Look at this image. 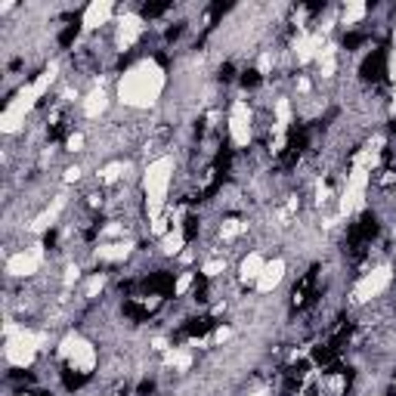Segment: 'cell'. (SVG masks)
Instances as JSON below:
<instances>
[{
	"label": "cell",
	"instance_id": "31",
	"mask_svg": "<svg viewBox=\"0 0 396 396\" xmlns=\"http://www.w3.org/2000/svg\"><path fill=\"white\" fill-rule=\"evenodd\" d=\"M78 276H80L78 266H68V270H65V288H72V285L78 282Z\"/></svg>",
	"mask_w": 396,
	"mask_h": 396
},
{
	"label": "cell",
	"instance_id": "34",
	"mask_svg": "<svg viewBox=\"0 0 396 396\" xmlns=\"http://www.w3.org/2000/svg\"><path fill=\"white\" fill-rule=\"evenodd\" d=\"M390 111L396 115V87H393V102H390Z\"/></svg>",
	"mask_w": 396,
	"mask_h": 396
},
{
	"label": "cell",
	"instance_id": "3",
	"mask_svg": "<svg viewBox=\"0 0 396 396\" xmlns=\"http://www.w3.org/2000/svg\"><path fill=\"white\" fill-rule=\"evenodd\" d=\"M6 344H3V356L12 368H28L34 362L37 350H43L47 338L37 331H28V328H19L16 322H6Z\"/></svg>",
	"mask_w": 396,
	"mask_h": 396
},
{
	"label": "cell",
	"instance_id": "14",
	"mask_svg": "<svg viewBox=\"0 0 396 396\" xmlns=\"http://www.w3.org/2000/svg\"><path fill=\"white\" fill-rule=\"evenodd\" d=\"M263 266H266V257H263V254L251 251L245 260H241V266H239V278H241L245 285H257V278H260V272H263Z\"/></svg>",
	"mask_w": 396,
	"mask_h": 396
},
{
	"label": "cell",
	"instance_id": "20",
	"mask_svg": "<svg viewBox=\"0 0 396 396\" xmlns=\"http://www.w3.org/2000/svg\"><path fill=\"white\" fill-rule=\"evenodd\" d=\"M56 74H59V65H56V62H50V65L43 68L41 74H37V80H31V84H34V90H37V96H43V93H47L50 87H53Z\"/></svg>",
	"mask_w": 396,
	"mask_h": 396
},
{
	"label": "cell",
	"instance_id": "11",
	"mask_svg": "<svg viewBox=\"0 0 396 396\" xmlns=\"http://www.w3.org/2000/svg\"><path fill=\"white\" fill-rule=\"evenodd\" d=\"M142 34V19L136 12H124L118 22V50H130Z\"/></svg>",
	"mask_w": 396,
	"mask_h": 396
},
{
	"label": "cell",
	"instance_id": "7",
	"mask_svg": "<svg viewBox=\"0 0 396 396\" xmlns=\"http://www.w3.org/2000/svg\"><path fill=\"white\" fill-rule=\"evenodd\" d=\"M390 282H393V270H390V266H375V270L365 272V276L356 282V288H353V300L356 303L375 300V297H381L384 291L390 288Z\"/></svg>",
	"mask_w": 396,
	"mask_h": 396
},
{
	"label": "cell",
	"instance_id": "32",
	"mask_svg": "<svg viewBox=\"0 0 396 396\" xmlns=\"http://www.w3.org/2000/svg\"><path fill=\"white\" fill-rule=\"evenodd\" d=\"M80 179V167H68L65 170V183H78Z\"/></svg>",
	"mask_w": 396,
	"mask_h": 396
},
{
	"label": "cell",
	"instance_id": "22",
	"mask_svg": "<svg viewBox=\"0 0 396 396\" xmlns=\"http://www.w3.org/2000/svg\"><path fill=\"white\" fill-rule=\"evenodd\" d=\"M121 173H124V164L121 161H111V164H105L102 170H99V183H115Z\"/></svg>",
	"mask_w": 396,
	"mask_h": 396
},
{
	"label": "cell",
	"instance_id": "16",
	"mask_svg": "<svg viewBox=\"0 0 396 396\" xmlns=\"http://www.w3.org/2000/svg\"><path fill=\"white\" fill-rule=\"evenodd\" d=\"M62 208H65V195H56L53 204H50V208H43V214L37 217L34 223H31V232H43V229H50L56 220H59Z\"/></svg>",
	"mask_w": 396,
	"mask_h": 396
},
{
	"label": "cell",
	"instance_id": "26",
	"mask_svg": "<svg viewBox=\"0 0 396 396\" xmlns=\"http://www.w3.org/2000/svg\"><path fill=\"white\" fill-rule=\"evenodd\" d=\"M102 288H105V276H99V272H96V276L90 278V285H87V297H96Z\"/></svg>",
	"mask_w": 396,
	"mask_h": 396
},
{
	"label": "cell",
	"instance_id": "10",
	"mask_svg": "<svg viewBox=\"0 0 396 396\" xmlns=\"http://www.w3.org/2000/svg\"><path fill=\"white\" fill-rule=\"evenodd\" d=\"M285 270H288V263H285L282 257L266 260V266H263V272H260V278H257V285H254V288H257L260 294H272V291L282 285Z\"/></svg>",
	"mask_w": 396,
	"mask_h": 396
},
{
	"label": "cell",
	"instance_id": "15",
	"mask_svg": "<svg viewBox=\"0 0 396 396\" xmlns=\"http://www.w3.org/2000/svg\"><path fill=\"white\" fill-rule=\"evenodd\" d=\"M130 251H133V245L130 241H105V245L96 248V257L105 260V263H118V260H127Z\"/></svg>",
	"mask_w": 396,
	"mask_h": 396
},
{
	"label": "cell",
	"instance_id": "12",
	"mask_svg": "<svg viewBox=\"0 0 396 396\" xmlns=\"http://www.w3.org/2000/svg\"><path fill=\"white\" fill-rule=\"evenodd\" d=\"M322 47H325V37H322V34H300V37L294 41V56H297V62H300V65H307V62L319 59Z\"/></svg>",
	"mask_w": 396,
	"mask_h": 396
},
{
	"label": "cell",
	"instance_id": "18",
	"mask_svg": "<svg viewBox=\"0 0 396 396\" xmlns=\"http://www.w3.org/2000/svg\"><path fill=\"white\" fill-rule=\"evenodd\" d=\"M365 12H368V6H365L362 0H350V3L344 6V12H340V25H344V28H350V25L362 22Z\"/></svg>",
	"mask_w": 396,
	"mask_h": 396
},
{
	"label": "cell",
	"instance_id": "27",
	"mask_svg": "<svg viewBox=\"0 0 396 396\" xmlns=\"http://www.w3.org/2000/svg\"><path fill=\"white\" fill-rule=\"evenodd\" d=\"M257 72L263 74V78L272 72V53H260V59H257Z\"/></svg>",
	"mask_w": 396,
	"mask_h": 396
},
{
	"label": "cell",
	"instance_id": "6",
	"mask_svg": "<svg viewBox=\"0 0 396 396\" xmlns=\"http://www.w3.org/2000/svg\"><path fill=\"white\" fill-rule=\"evenodd\" d=\"M368 179H371L368 170H362V167H353L350 177H346L340 204H338V217H350V214H356V210L362 208V204H365V192H368Z\"/></svg>",
	"mask_w": 396,
	"mask_h": 396
},
{
	"label": "cell",
	"instance_id": "33",
	"mask_svg": "<svg viewBox=\"0 0 396 396\" xmlns=\"http://www.w3.org/2000/svg\"><path fill=\"white\" fill-rule=\"evenodd\" d=\"M309 87H313V84H309L307 78H300V80H297V90H300V93H309Z\"/></svg>",
	"mask_w": 396,
	"mask_h": 396
},
{
	"label": "cell",
	"instance_id": "8",
	"mask_svg": "<svg viewBox=\"0 0 396 396\" xmlns=\"http://www.w3.org/2000/svg\"><path fill=\"white\" fill-rule=\"evenodd\" d=\"M229 140L239 148L251 146V109L245 99H235L229 109Z\"/></svg>",
	"mask_w": 396,
	"mask_h": 396
},
{
	"label": "cell",
	"instance_id": "1",
	"mask_svg": "<svg viewBox=\"0 0 396 396\" xmlns=\"http://www.w3.org/2000/svg\"><path fill=\"white\" fill-rule=\"evenodd\" d=\"M167 87L164 68L155 59H140L118 80V102L127 109H152Z\"/></svg>",
	"mask_w": 396,
	"mask_h": 396
},
{
	"label": "cell",
	"instance_id": "9",
	"mask_svg": "<svg viewBox=\"0 0 396 396\" xmlns=\"http://www.w3.org/2000/svg\"><path fill=\"white\" fill-rule=\"evenodd\" d=\"M41 260H43V251H41V245H34V248H28V251L12 254V257L6 260V272H10L12 278H28L41 270Z\"/></svg>",
	"mask_w": 396,
	"mask_h": 396
},
{
	"label": "cell",
	"instance_id": "4",
	"mask_svg": "<svg viewBox=\"0 0 396 396\" xmlns=\"http://www.w3.org/2000/svg\"><path fill=\"white\" fill-rule=\"evenodd\" d=\"M59 356L65 359L72 368H78L80 375H90V371L96 368V346L74 331L59 340Z\"/></svg>",
	"mask_w": 396,
	"mask_h": 396
},
{
	"label": "cell",
	"instance_id": "21",
	"mask_svg": "<svg viewBox=\"0 0 396 396\" xmlns=\"http://www.w3.org/2000/svg\"><path fill=\"white\" fill-rule=\"evenodd\" d=\"M167 365H173V368L186 371L192 365V353L189 350H167Z\"/></svg>",
	"mask_w": 396,
	"mask_h": 396
},
{
	"label": "cell",
	"instance_id": "35",
	"mask_svg": "<svg viewBox=\"0 0 396 396\" xmlns=\"http://www.w3.org/2000/svg\"><path fill=\"white\" fill-rule=\"evenodd\" d=\"M254 396H266V390H257V393H254Z\"/></svg>",
	"mask_w": 396,
	"mask_h": 396
},
{
	"label": "cell",
	"instance_id": "2",
	"mask_svg": "<svg viewBox=\"0 0 396 396\" xmlns=\"http://www.w3.org/2000/svg\"><path fill=\"white\" fill-rule=\"evenodd\" d=\"M173 179V158L161 155V158L148 161V167L142 170V192H146V208H148V223H152L155 235H167V220H164V204L167 192H170Z\"/></svg>",
	"mask_w": 396,
	"mask_h": 396
},
{
	"label": "cell",
	"instance_id": "19",
	"mask_svg": "<svg viewBox=\"0 0 396 396\" xmlns=\"http://www.w3.org/2000/svg\"><path fill=\"white\" fill-rule=\"evenodd\" d=\"M186 248V235H183V229H170L167 235H161V251L164 254H179Z\"/></svg>",
	"mask_w": 396,
	"mask_h": 396
},
{
	"label": "cell",
	"instance_id": "25",
	"mask_svg": "<svg viewBox=\"0 0 396 396\" xmlns=\"http://www.w3.org/2000/svg\"><path fill=\"white\" fill-rule=\"evenodd\" d=\"M192 278H195V276H192V272H183V276L177 278V285H173V294H177V297H183L186 291L192 288Z\"/></svg>",
	"mask_w": 396,
	"mask_h": 396
},
{
	"label": "cell",
	"instance_id": "17",
	"mask_svg": "<svg viewBox=\"0 0 396 396\" xmlns=\"http://www.w3.org/2000/svg\"><path fill=\"white\" fill-rule=\"evenodd\" d=\"M105 109H109V96H105L102 87H96V90L87 93V99H84V115H87V118L105 115Z\"/></svg>",
	"mask_w": 396,
	"mask_h": 396
},
{
	"label": "cell",
	"instance_id": "30",
	"mask_svg": "<svg viewBox=\"0 0 396 396\" xmlns=\"http://www.w3.org/2000/svg\"><path fill=\"white\" fill-rule=\"evenodd\" d=\"M229 338H232V331H229V328H217L214 338H210V340H214V344H226Z\"/></svg>",
	"mask_w": 396,
	"mask_h": 396
},
{
	"label": "cell",
	"instance_id": "23",
	"mask_svg": "<svg viewBox=\"0 0 396 396\" xmlns=\"http://www.w3.org/2000/svg\"><path fill=\"white\" fill-rule=\"evenodd\" d=\"M239 232H245V223H241V220H226V223L220 226V235H223L226 241H229V239H235Z\"/></svg>",
	"mask_w": 396,
	"mask_h": 396
},
{
	"label": "cell",
	"instance_id": "13",
	"mask_svg": "<svg viewBox=\"0 0 396 396\" xmlns=\"http://www.w3.org/2000/svg\"><path fill=\"white\" fill-rule=\"evenodd\" d=\"M111 12H115L111 0H93V3L84 10V28H87V31L102 28V25L111 19Z\"/></svg>",
	"mask_w": 396,
	"mask_h": 396
},
{
	"label": "cell",
	"instance_id": "28",
	"mask_svg": "<svg viewBox=\"0 0 396 396\" xmlns=\"http://www.w3.org/2000/svg\"><path fill=\"white\" fill-rule=\"evenodd\" d=\"M65 148H68V152H80V148H84V133H72V136H68Z\"/></svg>",
	"mask_w": 396,
	"mask_h": 396
},
{
	"label": "cell",
	"instance_id": "29",
	"mask_svg": "<svg viewBox=\"0 0 396 396\" xmlns=\"http://www.w3.org/2000/svg\"><path fill=\"white\" fill-rule=\"evenodd\" d=\"M387 74H390V80H393V87H396V43H393V50H390V59H387Z\"/></svg>",
	"mask_w": 396,
	"mask_h": 396
},
{
	"label": "cell",
	"instance_id": "5",
	"mask_svg": "<svg viewBox=\"0 0 396 396\" xmlns=\"http://www.w3.org/2000/svg\"><path fill=\"white\" fill-rule=\"evenodd\" d=\"M37 99H41V96H37L34 84L19 87L16 96H12L10 105L3 109V118H0V130H3V133H16V130L25 124V115H28V111L34 109Z\"/></svg>",
	"mask_w": 396,
	"mask_h": 396
},
{
	"label": "cell",
	"instance_id": "24",
	"mask_svg": "<svg viewBox=\"0 0 396 396\" xmlns=\"http://www.w3.org/2000/svg\"><path fill=\"white\" fill-rule=\"evenodd\" d=\"M201 272L208 278H214V276H220V272H226V260H208V263L201 266Z\"/></svg>",
	"mask_w": 396,
	"mask_h": 396
}]
</instances>
